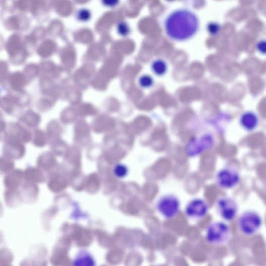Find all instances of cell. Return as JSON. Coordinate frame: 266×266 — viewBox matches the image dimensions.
Here are the masks:
<instances>
[{"mask_svg": "<svg viewBox=\"0 0 266 266\" xmlns=\"http://www.w3.org/2000/svg\"><path fill=\"white\" fill-rule=\"evenodd\" d=\"M114 172L118 178H123L127 175L128 169L124 165L118 164L115 167Z\"/></svg>", "mask_w": 266, "mask_h": 266, "instance_id": "cell-28", "label": "cell"}, {"mask_svg": "<svg viewBox=\"0 0 266 266\" xmlns=\"http://www.w3.org/2000/svg\"><path fill=\"white\" fill-rule=\"evenodd\" d=\"M258 51L262 54L265 53V40H261L257 44Z\"/></svg>", "mask_w": 266, "mask_h": 266, "instance_id": "cell-31", "label": "cell"}, {"mask_svg": "<svg viewBox=\"0 0 266 266\" xmlns=\"http://www.w3.org/2000/svg\"><path fill=\"white\" fill-rule=\"evenodd\" d=\"M77 17L78 20L82 22H86L90 19L91 14L88 10L82 9L78 12Z\"/></svg>", "mask_w": 266, "mask_h": 266, "instance_id": "cell-27", "label": "cell"}, {"mask_svg": "<svg viewBox=\"0 0 266 266\" xmlns=\"http://www.w3.org/2000/svg\"><path fill=\"white\" fill-rule=\"evenodd\" d=\"M6 136L19 141L27 143L32 137V135L22 126L20 123L12 122L9 124L8 134Z\"/></svg>", "mask_w": 266, "mask_h": 266, "instance_id": "cell-14", "label": "cell"}, {"mask_svg": "<svg viewBox=\"0 0 266 266\" xmlns=\"http://www.w3.org/2000/svg\"><path fill=\"white\" fill-rule=\"evenodd\" d=\"M216 181L218 186L221 189L230 190L239 184L240 175L236 169L227 167L218 171Z\"/></svg>", "mask_w": 266, "mask_h": 266, "instance_id": "cell-9", "label": "cell"}, {"mask_svg": "<svg viewBox=\"0 0 266 266\" xmlns=\"http://www.w3.org/2000/svg\"><path fill=\"white\" fill-rule=\"evenodd\" d=\"M10 73L8 62L4 60H0V77H1L2 82L6 79Z\"/></svg>", "mask_w": 266, "mask_h": 266, "instance_id": "cell-24", "label": "cell"}, {"mask_svg": "<svg viewBox=\"0 0 266 266\" xmlns=\"http://www.w3.org/2000/svg\"><path fill=\"white\" fill-rule=\"evenodd\" d=\"M23 197L25 200H36V185L28 183L24 185L22 189Z\"/></svg>", "mask_w": 266, "mask_h": 266, "instance_id": "cell-21", "label": "cell"}, {"mask_svg": "<svg viewBox=\"0 0 266 266\" xmlns=\"http://www.w3.org/2000/svg\"><path fill=\"white\" fill-rule=\"evenodd\" d=\"M20 123L28 128H36L39 123L38 115L31 109H29L20 118Z\"/></svg>", "mask_w": 266, "mask_h": 266, "instance_id": "cell-18", "label": "cell"}, {"mask_svg": "<svg viewBox=\"0 0 266 266\" xmlns=\"http://www.w3.org/2000/svg\"><path fill=\"white\" fill-rule=\"evenodd\" d=\"M73 266H97V261L93 254L86 249H81L72 260Z\"/></svg>", "mask_w": 266, "mask_h": 266, "instance_id": "cell-15", "label": "cell"}, {"mask_svg": "<svg viewBox=\"0 0 266 266\" xmlns=\"http://www.w3.org/2000/svg\"><path fill=\"white\" fill-rule=\"evenodd\" d=\"M30 83L22 71L10 72L2 82V86L8 92L21 91Z\"/></svg>", "mask_w": 266, "mask_h": 266, "instance_id": "cell-11", "label": "cell"}, {"mask_svg": "<svg viewBox=\"0 0 266 266\" xmlns=\"http://www.w3.org/2000/svg\"><path fill=\"white\" fill-rule=\"evenodd\" d=\"M209 212L207 202L200 198L193 199L187 205L185 213L192 220H199L204 218Z\"/></svg>", "mask_w": 266, "mask_h": 266, "instance_id": "cell-12", "label": "cell"}, {"mask_svg": "<svg viewBox=\"0 0 266 266\" xmlns=\"http://www.w3.org/2000/svg\"><path fill=\"white\" fill-rule=\"evenodd\" d=\"M151 69L156 75L162 76L166 72L167 66L163 60L156 59L153 61Z\"/></svg>", "mask_w": 266, "mask_h": 266, "instance_id": "cell-20", "label": "cell"}, {"mask_svg": "<svg viewBox=\"0 0 266 266\" xmlns=\"http://www.w3.org/2000/svg\"><path fill=\"white\" fill-rule=\"evenodd\" d=\"M217 210L224 221L231 222L236 217L238 207L237 202L232 198L224 197L217 201Z\"/></svg>", "mask_w": 266, "mask_h": 266, "instance_id": "cell-10", "label": "cell"}, {"mask_svg": "<svg viewBox=\"0 0 266 266\" xmlns=\"http://www.w3.org/2000/svg\"><path fill=\"white\" fill-rule=\"evenodd\" d=\"M262 224L261 216L254 211L243 212L239 217L238 227L243 235L251 237L255 235L260 229Z\"/></svg>", "mask_w": 266, "mask_h": 266, "instance_id": "cell-6", "label": "cell"}, {"mask_svg": "<svg viewBox=\"0 0 266 266\" xmlns=\"http://www.w3.org/2000/svg\"><path fill=\"white\" fill-rule=\"evenodd\" d=\"M258 116L252 112H247L243 113L240 118L241 126L248 132L255 130L258 126Z\"/></svg>", "mask_w": 266, "mask_h": 266, "instance_id": "cell-16", "label": "cell"}, {"mask_svg": "<svg viewBox=\"0 0 266 266\" xmlns=\"http://www.w3.org/2000/svg\"><path fill=\"white\" fill-rule=\"evenodd\" d=\"M0 100H1V98H0Z\"/></svg>", "mask_w": 266, "mask_h": 266, "instance_id": "cell-35", "label": "cell"}, {"mask_svg": "<svg viewBox=\"0 0 266 266\" xmlns=\"http://www.w3.org/2000/svg\"><path fill=\"white\" fill-rule=\"evenodd\" d=\"M9 173L4 181L6 187L9 190L18 189L22 184L24 176L23 171L20 169H15Z\"/></svg>", "mask_w": 266, "mask_h": 266, "instance_id": "cell-17", "label": "cell"}, {"mask_svg": "<svg viewBox=\"0 0 266 266\" xmlns=\"http://www.w3.org/2000/svg\"><path fill=\"white\" fill-rule=\"evenodd\" d=\"M31 1H17L13 3L12 6L18 11L26 13L29 12Z\"/></svg>", "mask_w": 266, "mask_h": 266, "instance_id": "cell-23", "label": "cell"}, {"mask_svg": "<svg viewBox=\"0 0 266 266\" xmlns=\"http://www.w3.org/2000/svg\"><path fill=\"white\" fill-rule=\"evenodd\" d=\"M153 78L149 75H143L139 78V83L141 87L149 88L153 84Z\"/></svg>", "mask_w": 266, "mask_h": 266, "instance_id": "cell-25", "label": "cell"}, {"mask_svg": "<svg viewBox=\"0 0 266 266\" xmlns=\"http://www.w3.org/2000/svg\"><path fill=\"white\" fill-rule=\"evenodd\" d=\"M214 143V138L209 133L194 137L187 144L186 152L191 157H195L211 149Z\"/></svg>", "mask_w": 266, "mask_h": 266, "instance_id": "cell-7", "label": "cell"}, {"mask_svg": "<svg viewBox=\"0 0 266 266\" xmlns=\"http://www.w3.org/2000/svg\"><path fill=\"white\" fill-rule=\"evenodd\" d=\"M199 28L197 15L188 9H179L170 14L164 22L167 36L176 41H184L193 37Z\"/></svg>", "mask_w": 266, "mask_h": 266, "instance_id": "cell-1", "label": "cell"}, {"mask_svg": "<svg viewBox=\"0 0 266 266\" xmlns=\"http://www.w3.org/2000/svg\"><path fill=\"white\" fill-rule=\"evenodd\" d=\"M7 128L6 123L4 119L3 114L0 112V139H2L3 134L2 133L5 131Z\"/></svg>", "mask_w": 266, "mask_h": 266, "instance_id": "cell-30", "label": "cell"}, {"mask_svg": "<svg viewBox=\"0 0 266 266\" xmlns=\"http://www.w3.org/2000/svg\"><path fill=\"white\" fill-rule=\"evenodd\" d=\"M207 29L210 34L215 36L220 32L221 27L218 24L213 22L208 25Z\"/></svg>", "mask_w": 266, "mask_h": 266, "instance_id": "cell-29", "label": "cell"}, {"mask_svg": "<svg viewBox=\"0 0 266 266\" xmlns=\"http://www.w3.org/2000/svg\"><path fill=\"white\" fill-rule=\"evenodd\" d=\"M14 166V163L11 159L5 156L0 157V174H4L9 172Z\"/></svg>", "mask_w": 266, "mask_h": 266, "instance_id": "cell-22", "label": "cell"}, {"mask_svg": "<svg viewBox=\"0 0 266 266\" xmlns=\"http://www.w3.org/2000/svg\"><path fill=\"white\" fill-rule=\"evenodd\" d=\"M2 80L1 79V77H0V85H2Z\"/></svg>", "mask_w": 266, "mask_h": 266, "instance_id": "cell-34", "label": "cell"}, {"mask_svg": "<svg viewBox=\"0 0 266 266\" xmlns=\"http://www.w3.org/2000/svg\"><path fill=\"white\" fill-rule=\"evenodd\" d=\"M0 20L7 30L14 33L25 32L30 29L31 24L26 13L16 10L13 6H4L0 11Z\"/></svg>", "mask_w": 266, "mask_h": 266, "instance_id": "cell-2", "label": "cell"}, {"mask_svg": "<svg viewBox=\"0 0 266 266\" xmlns=\"http://www.w3.org/2000/svg\"><path fill=\"white\" fill-rule=\"evenodd\" d=\"M5 49L10 63L14 66L24 65L31 55L26 46L24 36L21 33L11 35L6 41Z\"/></svg>", "mask_w": 266, "mask_h": 266, "instance_id": "cell-3", "label": "cell"}, {"mask_svg": "<svg viewBox=\"0 0 266 266\" xmlns=\"http://www.w3.org/2000/svg\"><path fill=\"white\" fill-rule=\"evenodd\" d=\"M32 97L25 90L21 91L8 92L1 97L0 108L8 115L17 116L22 114L24 107L30 105Z\"/></svg>", "mask_w": 266, "mask_h": 266, "instance_id": "cell-4", "label": "cell"}, {"mask_svg": "<svg viewBox=\"0 0 266 266\" xmlns=\"http://www.w3.org/2000/svg\"><path fill=\"white\" fill-rule=\"evenodd\" d=\"M118 32L123 37L127 36L130 33V29L128 24L125 22H120L117 26Z\"/></svg>", "mask_w": 266, "mask_h": 266, "instance_id": "cell-26", "label": "cell"}, {"mask_svg": "<svg viewBox=\"0 0 266 266\" xmlns=\"http://www.w3.org/2000/svg\"><path fill=\"white\" fill-rule=\"evenodd\" d=\"M119 2L117 1H108V2H104L103 3L105 5L108 6V7H114L116 5H117L118 3Z\"/></svg>", "mask_w": 266, "mask_h": 266, "instance_id": "cell-32", "label": "cell"}, {"mask_svg": "<svg viewBox=\"0 0 266 266\" xmlns=\"http://www.w3.org/2000/svg\"><path fill=\"white\" fill-rule=\"evenodd\" d=\"M5 142L4 153L6 157L10 159H20L24 156L25 148L21 142L8 136H6Z\"/></svg>", "mask_w": 266, "mask_h": 266, "instance_id": "cell-13", "label": "cell"}, {"mask_svg": "<svg viewBox=\"0 0 266 266\" xmlns=\"http://www.w3.org/2000/svg\"><path fill=\"white\" fill-rule=\"evenodd\" d=\"M6 41L4 40L3 36L0 34V51L5 48Z\"/></svg>", "mask_w": 266, "mask_h": 266, "instance_id": "cell-33", "label": "cell"}, {"mask_svg": "<svg viewBox=\"0 0 266 266\" xmlns=\"http://www.w3.org/2000/svg\"><path fill=\"white\" fill-rule=\"evenodd\" d=\"M156 210L167 220L175 218L181 209L179 199L173 195H166L161 197L156 205Z\"/></svg>", "mask_w": 266, "mask_h": 266, "instance_id": "cell-8", "label": "cell"}, {"mask_svg": "<svg viewBox=\"0 0 266 266\" xmlns=\"http://www.w3.org/2000/svg\"><path fill=\"white\" fill-rule=\"evenodd\" d=\"M231 237L229 226L225 222L216 221L207 228L205 238L207 242L214 246H221L227 243Z\"/></svg>", "mask_w": 266, "mask_h": 266, "instance_id": "cell-5", "label": "cell"}, {"mask_svg": "<svg viewBox=\"0 0 266 266\" xmlns=\"http://www.w3.org/2000/svg\"><path fill=\"white\" fill-rule=\"evenodd\" d=\"M40 67L35 62H29L24 67L22 71L31 83L36 79L39 74Z\"/></svg>", "mask_w": 266, "mask_h": 266, "instance_id": "cell-19", "label": "cell"}]
</instances>
